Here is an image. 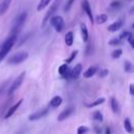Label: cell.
<instances>
[{
	"label": "cell",
	"instance_id": "cell-34",
	"mask_svg": "<svg viewBox=\"0 0 134 134\" xmlns=\"http://www.w3.org/2000/svg\"><path fill=\"white\" fill-rule=\"evenodd\" d=\"M129 34H130V31H122V32L120 34V36H119V39H120V40L127 39V37L129 36Z\"/></svg>",
	"mask_w": 134,
	"mask_h": 134
},
{
	"label": "cell",
	"instance_id": "cell-27",
	"mask_svg": "<svg viewBox=\"0 0 134 134\" xmlns=\"http://www.w3.org/2000/svg\"><path fill=\"white\" fill-rule=\"evenodd\" d=\"M120 44H121V40L119 38H114V39L109 41V45H112V46H117Z\"/></svg>",
	"mask_w": 134,
	"mask_h": 134
},
{
	"label": "cell",
	"instance_id": "cell-14",
	"mask_svg": "<svg viewBox=\"0 0 134 134\" xmlns=\"http://www.w3.org/2000/svg\"><path fill=\"white\" fill-rule=\"evenodd\" d=\"M62 102H63V98H62L61 96H59V95H55V96H53V97L50 99L49 105H50L51 108H58L59 106H61Z\"/></svg>",
	"mask_w": 134,
	"mask_h": 134
},
{
	"label": "cell",
	"instance_id": "cell-37",
	"mask_svg": "<svg viewBox=\"0 0 134 134\" xmlns=\"http://www.w3.org/2000/svg\"><path fill=\"white\" fill-rule=\"evenodd\" d=\"M105 134H111V130H110V128H106V130H105Z\"/></svg>",
	"mask_w": 134,
	"mask_h": 134
},
{
	"label": "cell",
	"instance_id": "cell-23",
	"mask_svg": "<svg viewBox=\"0 0 134 134\" xmlns=\"http://www.w3.org/2000/svg\"><path fill=\"white\" fill-rule=\"evenodd\" d=\"M50 1H51V0H40L39 4H38V6H37V10H38V12H41L42 9H44V8L50 3Z\"/></svg>",
	"mask_w": 134,
	"mask_h": 134
},
{
	"label": "cell",
	"instance_id": "cell-29",
	"mask_svg": "<svg viewBox=\"0 0 134 134\" xmlns=\"http://www.w3.org/2000/svg\"><path fill=\"white\" fill-rule=\"evenodd\" d=\"M76 54H77V50H74V51H72V53L70 54V57H69L68 59H66L65 63H66V64H69V63H71V62L74 60V58L76 57Z\"/></svg>",
	"mask_w": 134,
	"mask_h": 134
},
{
	"label": "cell",
	"instance_id": "cell-22",
	"mask_svg": "<svg viewBox=\"0 0 134 134\" xmlns=\"http://www.w3.org/2000/svg\"><path fill=\"white\" fill-rule=\"evenodd\" d=\"M133 69H134L133 64L130 61H125V63H124V70L126 72H128V73H131V72H133Z\"/></svg>",
	"mask_w": 134,
	"mask_h": 134
},
{
	"label": "cell",
	"instance_id": "cell-8",
	"mask_svg": "<svg viewBox=\"0 0 134 134\" xmlns=\"http://www.w3.org/2000/svg\"><path fill=\"white\" fill-rule=\"evenodd\" d=\"M73 112H74V107H68V108H66V109H64L60 114H59V116H58V120L59 121H63V120H65V119H67L68 117H70L72 114H73Z\"/></svg>",
	"mask_w": 134,
	"mask_h": 134
},
{
	"label": "cell",
	"instance_id": "cell-32",
	"mask_svg": "<svg viewBox=\"0 0 134 134\" xmlns=\"http://www.w3.org/2000/svg\"><path fill=\"white\" fill-rule=\"evenodd\" d=\"M127 40H128V42L130 43L131 47H134V40H133V35H132V32L129 34V36L127 37Z\"/></svg>",
	"mask_w": 134,
	"mask_h": 134
},
{
	"label": "cell",
	"instance_id": "cell-9",
	"mask_svg": "<svg viewBox=\"0 0 134 134\" xmlns=\"http://www.w3.org/2000/svg\"><path fill=\"white\" fill-rule=\"evenodd\" d=\"M22 102H23V99H22V98H20L16 104H14L13 106H10V107L6 110V112H5V114H4V118H5V119H7V118H9L12 115H14V113L19 109V107H20V105L22 104Z\"/></svg>",
	"mask_w": 134,
	"mask_h": 134
},
{
	"label": "cell",
	"instance_id": "cell-21",
	"mask_svg": "<svg viewBox=\"0 0 134 134\" xmlns=\"http://www.w3.org/2000/svg\"><path fill=\"white\" fill-rule=\"evenodd\" d=\"M104 102H105V97H99V98H96L95 100H93L92 103H90V104H87V105H86V107H88V108L96 107V106H98V105L103 104Z\"/></svg>",
	"mask_w": 134,
	"mask_h": 134
},
{
	"label": "cell",
	"instance_id": "cell-35",
	"mask_svg": "<svg viewBox=\"0 0 134 134\" xmlns=\"http://www.w3.org/2000/svg\"><path fill=\"white\" fill-rule=\"evenodd\" d=\"M9 83V81H6V82H4L2 85H1V87H0V95H1V93L3 92V90H4V88L6 87V85Z\"/></svg>",
	"mask_w": 134,
	"mask_h": 134
},
{
	"label": "cell",
	"instance_id": "cell-2",
	"mask_svg": "<svg viewBox=\"0 0 134 134\" xmlns=\"http://www.w3.org/2000/svg\"><path fill=\"white\" fill-rule=\"evenodd\" d=\"M27 18V13L26 12H22L21 14H19L17 16V18L15 19L14 23H13V27H12V31L10 35H18L22 28V26L24 25L25 21Z\"/></svg>",
	"mask_w": 134,
	"mask_h": 134
},
{
	"label": "cell",
	"instance_id": "cell-18",
	"mask_svg": "<svg viewBox=\"0 0 134 134\" xmlns=\"http://www.w3.org/2000/svg\"><path fill=\"white\" fill-rule=\"evenodd\" d=\"M13 0H3L0 4V15H3L9 7V4Z\"/></svg>",
	"mask_w": 134,
	"mask_h": 134
},
{
	"label": "cell",
	"instance_id": "cell-11",
	"mask_svg": "<svg viewBox=\"0 0 134 134\" xmlns=\"http://www.w3.org/2000/svg\"><path fill=\"white\" fill-rule=\"evenodd\" d=\"M59 74L62 75V76L65 77V79H70V77H69V75H70V70H69V67H68V65H67L66 63L63 64V65H61V66L59 67Z\"/></svg>",
	"mask_w": 134,
	"mask_h": 134
},
{
	"label": "cell",
	"instance_id": "cell-15",
	"mask_svg": "<svg viewBox=\"0 0 134 134\" xmlns=\"http://www.w3.org/2000/svg\"><path fill=\"white\" fill-rule=\"evenodd\" d=\"M110 106H111V109H112V111L114 113H119V111H120L119 104H118L117 99L115 97H113V96L110 98Z\"/></svg>",
	"mask_w": 134,
	"mask_h": 134
},
{
	"label": "cell",
	"instance_id": "cell-28",
	"mask_svg": "<svg viewBox=\"0 0 134 134\" xmlns=\"http://www.w3.org/2000/svg\"><path fill=\"white\" fill-rule=\"evenodd\" d=\"M89 131V129L85 126H80L77 128V131H76V134H87V132Z\"/></svg>",
	"mask_w": 134,
	"mask_h": 134
},
{
	"label": "cell",
	"instance_id": "cell-30",
	"mask_svg": "<svg viewBox=\"0 0 134 134\" xmlns=\"http://www.w3.org/2000/svg\"><path fill=\"white\" fill-rule=\"evenodd\" d=\"M97 72H98V76H99V77H105V76H107L108 73H109L108 69H100L99 71L97 70Z\"/></svg>",
	"mask_w": 134,
	"mask_h": 134
},
{
	"label": "cell",
	"instance_id": "cell-33",
	"mask_svg": "<svg viewBox=\"0 0 134 134\" xmlns=\"http://www.w3.org/2000/svg\"><path fill=\"white\" fill-rule=\"evenodd\" d=\"M120 6V2L119 1H113L111 4H110V7L111 8H117Z\"/></svg>",
	"mask_w": 134,
	"mask_h": 134
},
{
	"label": "cell",
	"instance_id": "cell-16",
	"mask_svg": "<svg viewBox=\"0 0 134 134\" xmlns=\"http://www.w3.org/2000/svg\"><path fill=\"white\" fill-rule=\"evenodd\" d=\"M97 67L96 66H90L85 72H84V77H86V79H89V77H92L96 72H97Z\"/></svg>",
	"mask_w": 134,
	"mask_h": 134
},
{
	"label": "cell",
	"instance_id": "cell-36",
	"mask_svg": "<svg viewBox=\"0 0 134 134\" xmlns=\"http://www.w3.org/2000/svg\"><path fill=\"white\" fill-rule=\"evenodd\" d=\"M130 94H131V95L134 94V87H133V84H130Z\"/></svg>",
	"mask_w": 134,
	"mask_h": 134
},
{
	"label": "cell",
	"instance_id": "cell-7",
	"mask_svg": "<svg viewBox=\"0 0 134 134\" xmlns=\"http://www.w3.org/2000/svg\"><path fill=\"white\" fill-rule=\"evenodd\" d=\"M82 8L84 10V13H86V15L88 16L89 20L91 23L94 22V18H93V14H92V9L90 6V3L88 0H82Z\"/></svg>",
	"mask_w": 134,
	"mask_h": 134
},
{
	"label": "cell",
	"instance_id": "cell-31",
	"mask_svg": "<svg viewBox=\"0 0 134 134\" xmlns=\"http://www.w3.org/2000/svg\"><path fill=\"white\" fill-rule=\"evenodd\" d=\"M73 2H74V0H68V1L66 2V5H65V7H64V10H65V12H68V10L71 8V6H72Z\"/></svg>",
	"mask_w": 134,
	"mask_h": 134
},
{
	"label": "cell",
	"instance_id": "cell-20",
	"mask_svg": "<svg viewBox=\"0 0 134 134\" xmlns=\"http://www.w3.org/2000/svg\"><path fill=\"white\" fill-rule=\"evenodd\" d=\"M124 128H125V130H126L128 133H130V134L133 133V126H132L131 120H130L129 118H126V119L124 120Z\"/></svg>",
	"mask_w": 134,
	"mask_h": 134
},
{
	"label": "cell",
	"instance_id": "cell-4",
	"mask_svg": "<svg viewBox=\"0 0 134 134\" xmlns=\"http://www.w3.org/2000/svg\"><path fill=\"white\" fill-rule=\"evenodd\" d=\"M24 76H25V71H22V72L9 84V87H8V89H7V95H12L14 92H16V91L20 88L21 84L23 83Z\"/></svg>",
	"mask_w": 134,
	"mask_h": 134
},
{
	"label": "cell",
	"instance_id": "cell-24",
	"mask_svg": "<svg viewBox=\"0 0 134 134\" xmlns=\"http://www.w3.org/2000/svg\"><path fill=\"white\" fill-rule=\"evenodd\" d=\"M107 20H108V17H107L106 14H100V15L96 16V18H95V21H96L97 24H103V23H105Z\"/></svg>",
	"mask_w": 134,
	"mask_h": 134
},
{
	"label": "cell",
	"instance_id": "cell-26",
	"mask_svg": "<svg viewBox=\"0 0 134 134\" xmlns=\"http://www.w3.org/2000/svg\"><path fill=\"white\" fill-rule=\"evenodd\" d=\"M121 54H122V50H121L120 48H117V49H115V50H113V51L111 52V57H112L113 59H118Z\"/></svg>",
	"mask_w": 134,
	"mask_h": 134
},
{
	"label": "cell",
	"instance_id": "cell-19",
	"mask_svg": "<svg viewBox=\"0 0 134 134\" xmlns=\"http://www.w3.org/2000/svg\"><path fill=\"white\" fill-rule=\"evenodd\" d=\"M65 43L67 46H71L73 44V32L72 31H67L65 35Z\"/></svg>",
	"mask_w": 134,
	"mask_h": 134
},
{
	"label": "cell",
	"instance_id": "cell-17",
	"mask_svg": "<svg viewBox=\"0 0 134 134\" xmlns=\"http://www.w3.org/2000/svg\"><path fill=\"white\" fill-rule=\"evenodd\" d=\"M80 28H81V34H82V38L84 40V42H88V29H87V26L85 23H81L80 25Z\"/></svg>",
	"mask_w": 134,
	"mask_h": 134
},
{
	"label": "cell",
	"instance_id": "cell-12",
	"mask_svg": "<svg viewBox=\"0 0 134 134\" xmlns=\"http://www.w3.org/2000/svg\"><path fill=\"white\" fill-rule=\"evenodd\" d=\"M122 25H124V22H122L121 20H117V21L113 22L112 24H110V25L107 27V29H108V31L115 32V31H117L118 29H120Z\"/></svg>",
	"mask_w": 134,
	"mask_h": 134
},
{
	"label": "cell",
	"instance_id": "cell-3",
	"mask_svg": "<svg viewBox=\"0 0 134 134\" xmlns=\"http://www.w3.org/2000/svg\"><path fill=\"white\" fill-rule=\"evenodd\" d=\"M27 59H28V52L27 51H19V52L14 53L13 55H10L7 59V64H9V65H18V64L23 63Z\"/></svg>",
	"mask_w": 134,
	"mask_h": 134
},
{
	"label": "cell",
	"instance_id": "cell-6",
	"mask_svg": "<svg viewBox=\"0 0 134 134\" xmlns=\"http://www.w3.org/2000/svg\"><path fill=\"white\" fill-rule=\"evenodd\" d=\"M48 111H49L48 108H43V109H41V110H39V111H37V112H34V113H31L30 115H28V120L34 121V120L41 119V118H43L44 116L47 115Z\"/></svg>",
	"mask_w": 134,
	"mask_h": 134
},
{
	"label": "cell",
	"instance_id": "cell-1",
	"mask_svg": "<svg viewBox=\"0 0 134 134\" xmlns=\"http://www.w3.org/2000/svg\"><path fill=\"white\" fill-rule=\"evenodd\" d=\"M17 37L18 35H10L2 44L1 48H0V62L7 55V53L10 51V49L13 48V46L15 45L16 41H17Z\"/></svg>",
	"mask_w": 134,
	"mask_h": 134
},
{
	"label": "cell",
	"instance_id": "cell-13",
	"mask_svg": "<svg viewBox=\"0 0 134 134\" xmlns=\"http://www.w3.org/2000/svg\"><path fill=\"white\" fill-rule=\"evenodd\" d=\"M55 10H57V3H54L49 9H48V12H47V14L45 15V17H44V20H43V23H42V25H45V23L49 20V18L51 17V16H53V14L55 13Z\"/></svg>",
	"mask_w": 134,
	"mask_h": 134
},
{
	"label": "cell",
	"instance_id": "cell-5",
	"mask_svg": "<svg viewBox=\"0 0 134 134\" xmlns=\"http://www.w3.org/2000/svg\"><path fill=\"white\" fill-rule=\"evenodd\" d=\"M51 24V26L55 29L57 32H62L64 27H65V22H64V19L61 17V16H58V15H54V16H51L48 20Z\"/></svg>",
	"mask_w": 134,
	"mask_h": 134
},
{
	"label": "cell",
	"instance_id": "cell-25",
	"mask_svg": "<svg viewBox=\"0 0 134 134\" xmlns=\"http://www.w3.org/2000/svg\"><path fill=\"white\" fill-rule=\"evenodd\" d=\"M92 118L97 121H103V114L100 111H94L92 113Z\"/></svg>",
	"mask_w": 134,
	"mask_h": 134
},
{
	"label": "cell",
	"instance_id": "cell-10",
	"mask_svg": "<svg viewBox=\"0 0 134 134\" xmlns=\"http://www.w3.org/2000/svg\"><path fill=\"white\" fill-rule=\"evenodd\" d=\"M82 70H83L82 64H76V65L70 70V75H69V77H70V79H73V80L77 79V77L80 76V74L82 73Z\"/></svg>",
	"mask_w": 134,
	"mask_h": 134
}]
</instances>
